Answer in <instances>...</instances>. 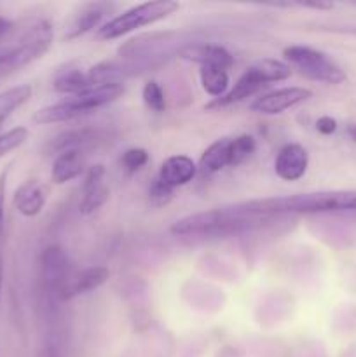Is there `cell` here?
<instances>
[{
    "mask_svg": "<svg viewBox=\"0 0 356 357\" xmlns=\"http://www.w3.org/2000/svg\"><path fill=\"white\" fill-rule=\"evenodd\" d=\"M52 87L66 96H75V94L91 89L87 70L80 68L75 63H68L56 70L54 77H52Z\"/></svg>",
    "mask_w": 356,
    "mask_h": 357,
    "instance_id": "ac0fdd59",
    "label": "cell"
},
{
    "mask_svg": "<svg viewBox=\"0 0 356 357\" xmlns=\"http://www.w3.org/2000/svg\"><path fill=\"white\" fill-rule=\"evenodd\" d=\"M278 216L262 215L243 204L230 206V208L209 209V211L195 213L185 218L177 220L171 225V234L175 236H232V234L250 232L271 225Z\"/></svg>",
    "mask_w": 356,
    "mask_h": 357,
    "instance_id": "7a4b0ae2",
    "label": "cell"
},
{
    "mask_svg": "<svg viewBox=\"0 0 356 357\" xmlns=\"http://www.w3.org/2000/svg\"><path fill=\"white\" fill-rule=\"evenodd\" d=\"M10 24H13V21H9L7 17H3V16H0V38L7 33V30L10 28Z\"/></svg>",
    "mask_w": 356,
    "mask_h": 357,
    "instance_id": "4dcf8cb0",
    "label": "cell"
},
{
    "mask_svg": "<svg viewBox=\"0 0 356 357\" xmlns=\"http://www.w3.org/2000/svg\"><path fill=\"white\" fill-rule=\"evenodd\" d=\"M142 98H143V103L147 105V108L152 112H161L166 110V96H164V91L156 80H149V82L143 86L142 91Z\"/></svg>",
    "mask_w": 356,
    "mask_h": 357,
    "instance_id": "cb8c5ba5",
    "label": "cell"
},
{
    "mask_svg": "<svg viewBox=\"0 0 356 357\" xmlns=\"http://www.w3.org/2000/svg\"><path fill=\"white\" fill-rule=\"evenodd\" d=\"M199 79L201 87L206 94L216 98H222L229 91V70L218 68V66H201L199 68Z\"/></svg>",
    "mask_w": 356,
    "mask_h": 357,
    "instance_id": "44dd1931",
    "label": "cell"
},
{
    "mask_svg": "<svg viewBox=\"0 0 356 357\" xmlns=\"http://www.w3.org/2000/svg\"><path fill=\"white\" fill-rule=\"evenodd\" d=\"M276 7H302V9H316V10H328L334 7L332 2H283L274 3Z\"/></svg>",
    "mask_w": 356,
    "mask_h": 357,
    "instance_id": "f1b7e54d",
    "label": "cell"
},
{
    "mask_svg": "<svg viewBox=\"0 0 356 357\" xmlns=\"http://www.w3.org/2000/svg\"><path fill=\"white\" fill-rule=\"evenodd\" d=\"M94 136H96V131H89V129H79V131L65 132V135H59L58 138L52 139V142L49 143L47 150L51 153L54 152L56 155H58V153L65 152V150L80 149L84 143L91 142Z\"/></svg>",
    "mask_w": 356,
    "mask_h": 357,
    "instance_id": "7402d4cb",
    "label": "cell"
},
{
    "mask_svg": "<svg viewBox=\"0 0 356 357\" xmlns=\"http://www.w3.org/2000/svg\"><path fill=\"white\" fill-rule=\"evenodd\" d=\"M149 162V152L145 149H129L122 153V169L128 174H135Z\"/></svg>",
    "mask_w": 356,
    "mask_h": 357,
    "instance_id": "484cf974",
    "label": "cell"
},
{
    "mask_svg": "<svg viewBox=\"0 0 356 357\" xmlns=\"http://www.w3.org/2000/svg\"><path fill=\"white\" fill-rule=\"evenodd\" d=\"M337 121H335L334 117H330V115H323V117H320L316 121V129L318 132H321V135L325 136H330L334 135L335 131H337Z\"/></svg>",
    "mask_w": 356,
    "mask_h": 357,
    "instance_id": "f546056e",
    "label": "cell"
},
{
    "mask_svg": "<svg viewBox=\"0 0 356 357\" xmlns=\"http://www.w3.org/2000/svg\"><path fill=\"white\" fill-rule=\"evenodd\" d=\"M115 7L117 6L110 2H89L80 6L65 26L63 38L65 40H75V38L86 35L87 31L94 30V28L103 23L105 17L114 13Z\"/></svg>",
    "mask_w": 356,
    "mask_h": 357,
    "instance_id": "9c48e42d",
    "label": "cell"
},
{
    "mask_svg": "<svg viewBox=\"0 0 356 357\" xmlns=\"http://www.w3.org/2000/svg\"><path fill=\"white\" fill-rule=\"evenodd\" d=\"M255 149H257V143H255L253 136L239 135L236 138H230V166L243 164L255 152Z\"/></svg>",
    "mask_w": 356,
    "mask_h": 357,
    "instance_id": "603a6c76",
    "label": "cell"
},
{
    "mask_svg": "<svg viewBox=\"0 0 356 357\" xmlns=\"http://www.w3.org/2000/svg\"><path fill=\"white\" fill-rule=\"evenodd\" d=\"M198 166H195L194 160L187 155H171L161 164L159 174H157V180L161 183H164L170 188H178L187 185L188 181L194 180V176L198 174Z\"/></svg>",
    "mask_w": 356,
    "mask_h": 357,
    "instance_id": "2e32d148",
    "label": "cell"
},
{
    "mask_svg": "<svg viewBox=\"0 0 356 357\" xmlns=\"http://www.w3.org/2000/svg\"><path fill=\"white\" fill-rule=\"evenodd\" d=\"M31 93H34V89H31V86H28V84L9 87V89L0 93V128H2L3 122H6L17 108L23 107V105L30 100Z\"/></svg>",
    "mask_w": 356,
    "mask_h": 357,
    "instance_id": "ffe728a7",
    "label": "cell"
},
{
    "mask_svg": "<svg viewBox=\"0 0 356 357\" xmlns=\"http://www.w3.org/2000/svg\"><path fill=\"white\" fill-rule=\"evenodd\" d=\"M241 204L251 211L269 216L356 211V190L309 192V194L286 195V197L257 199Z\"/></svg>",
    "mask_w": 356,
    "mask_h": 357,
    "instance_id": "3957f363",
    "label": "cell"
},
{
    "mask_svg": "<svg viewBox=\"0 0 356 357\" xmlns=\"http://www.w3.org/2000/svg\"><path fill=\"white\" fill-rule=\"evenodd\" d=\"M346 135L349 136V139L356 143V124H348L346 126Z\"/></svg>",
    "mask_w": 356,
    "mask_h": 357,
    "instance_id": "d6a6232c",
    "label": "cell"
},
{
    "mask_svg": "<svg viewBox=\"0 0 356 357\" xmlns=\"http://www.w3.org/2000/svg\"><path fill=\"white\" fill-rule=\"evenodd\" d=\"M52 38V24L44 17H30L10 24L0 38V82L40 59L51 49Z\"/></svg>",
    "mask_w": 356,
    "mask_h": 357,
    "instance_id": "6da1fadb",
    "label": "cell"
},
{
    "mask_svg": "<svg viewBox=\"0 0 356 357\" xmlns=\"http://www.w3.org/2000/svg\"><path fill=\"white\" fill-rule=\"evenodd\" d=\"M7 176H9V167L0 173V236H2L3 230V220H6V188H7Z\"/></svg>",
    "mask_w": 356,
    "mask_h": 357,
    "instance_id": "83f0119b",
    "label": "cell"
},
{
    "mask_svg": "<svg viewBox=\"0 0 356 357\" xmlns=\"http://www.w3.org/2000/svg\"><path fill=\"white\" fill-rule=\"evenodd\" d=\"M290 75H292V68L285 61L271 58L260 59V61L253 63V65L244 70V73L236 80L232 89L227 91V94H223L222 98H216L212 103L206 105V108L215 110V108H223L229 107V105L239 103V101L253 96L255 93L264 89L269 84L281 82V80L288 79Z\"/></svg>",
    "mask_w": 356,
    "mask_h": 357,
    "instance_id": "5b68a950",
    "label": "cell"
},
{
    "mask_svg": "<svg viewBox=\"0 0 356 357\" xmlns=\"http://www.w3.org/2000/svg\"><path fill=\"white\" fill-rule=\"evenodd\" d=\"M230 138L216 139L215 143L205 150V153L199 159V167L202 174H215L222 171L223 167L230 166Z\"/></svg>",
    "mask_w": 356,
    "mask_h": 357,
    "instance_id": "d6986e66",
    "label": "cell"
},
{
    "mask_svg": "<svg viewBox=\"0 0 356 357\" xmlns=\"http://www.w3.org/2000/svg\"><path fill=\"white\" fill-rule=\"evenodd\" d=\"M27 139H28V129L23 128V126H17V128H13L9 129V131L2 132V135H0V159L6 157L7 153L20 149Z\"/></svg>",
    "mask_w": 356,
    "mask_h": 357,
    "instance_id": "d4e9b609",
    "label": "cell"
},
{
    "mask_svg": "<svg viewBox=\"0 0 356 357\" xmlns=\"http://www.w3.org/2000/svg\"><path fill=\"white\" fill-rule=\"evenodd\" d=\"M108 275H110L108 268L101 267V265H93V267L82 268V271H73L66 284L63 286L61 293H59V300H72L75 296L86 295L93 289H98L107 282Z\"/></svg>",
    "mask_w": 356,
    "mask_h": 357,
    "instance_id": "5bb4252c",
    "label": "cell"
},
{
    "mask_svg": "<svg viewBox=\"0 0 356 357\" xmlns=\"http://www.w3.org/2000/svg\"><path fill=\"white\" fill-rule=\"evenodd\" d=\"M47 201V187L38 180H27L14 190L13 204L17 213L27 218H34L44 209Z\"/></svg>",
    "mask_w": 356,
    "mask_h": 357,
    "instance_id": "9a60e30c",
    "label": "cell"
},
{
    "mask_svg": "<svg viewBox=\"0 0 356 357\" xmlns=\"http://www.w3.org/2000/svg\"><path fill=\"white\" fill-rule=\"evenodd\" d=\"M2 289H3V257L0 251V302H2Z\"/></svg>",
    "mask_w": 356,
    "mask_h": 357,
    "instance_id": "1f68e13d",
    "label": "cell"
},
{
    "mask_svg": "<svg viewBox=\"0 0 356 357\" xmlns=\"http://www.w3.org/2000/svg\"><path fill=\"white\" fill-rule=\"evenodd\" d=\"M177 56L185 61L198 63L199 66H218V68L229 70L234 65V58L225 47L218 44H208V42H192V44L181 45L177 51Z\"/></svg>",
    "mask_w": 356,
    "mask_h": 357,
    "instance_id": "8fae6325",
    "label": "cell"
},
{
    "mask_svg": "<svg viewBox=\"0 0 356 357\" xmlns=\"http://www.w3.org/2000/svg\"><path fill=\"white\" fill-rule=\"evenodd\" d=\"M180 9V3L173 0H156V2H145L140 6L131 7L124 13L117 14L115 17L108 20L107 23L98 28V38L101 40H114V38L124 37L138 28L150 26L161 20Z\"/></svg>",
    "mask_w": 356,
    "mask_h": 357,
    "instance_id": "8992f818",
    "label": "cell"
},
{
    "mask_svg": "<svg viewBox=\"0 0 356 357\" xmlns=\"http://www.w3.org/2000/svg\"><path fill=\"white\" fill-rule=\"evenodd\" d=\"M124 93L122 84H103V86L91 87L84 93L70 96L68 100L59 101V103L47 105L35 112L34 121L37 124H56V122L73 121L77 117L89 114L103 105L112 103Z\"/></svg>",
    "mask_w": 356,
    "mask_h": 357,
    "instance_id": "277c9868",
    "label": "cell"
},
{
    "mask_svg": "<svg viewBox=\"0 0 356 357\" xmlns=\"http://www.w3.org/2000/svg\"><path fill=\"white\" fill-rule=\"evenodd\" d=\"M283 58L290 68L299 70L300 75L314 82L337 86L346 80V72L334 59L309 45H288L283 51Z\"/></svg>",
    "mask_w": 356,
    "mask_h": 357,
    "instance_id": "52a82bcc",
    "label": "cell"
},
{
    "mask_svg": "<svg viewBox=\"0 0 356 357\" xmlns=\"http://www.w3.org/2000/svg\"><path fill=\"white\" fill-rule=\"evenodd\" d=\"M73 268L70 267L65 251L59 246L45 248L40 257V279L45 295L59 300L63 286L68 281Z\"/></svg>",
    "mask_w": 356,
    "mask_h": 357,
    "instance_id": "ba28073f",
    "label": "cell"
},
{
    "mask_svg": "<svg viewBox=\"0 0 356 357\" xmlns=\"http://www.w3.org/2000/svg\"><path fill=\"white\" fill-rule=\"evenodd\" d=\"M311 96H313V91L306 87H283V89H276L262 98H257L250 105V108L262 115H278L288 108L304 103Z\"/></svg>",
    "mask_w": 356,
    "mask_h": 357,
    "instance_id": "30bf717a",
    "label": "cell"
},
{
    "mask_svg": "<svg viewBox=\"0 0 356 357\" xmlns=\"http://www.w3.org/2000/svg\"><path fill=\"white\" fill-rule=\"evenodd\" d=\"M309 166V153L300 143H286L281 146L274 160L276 176L283 181H297L306 174Z\"/></svg>",
    "mask_w": 356,
    "mask_h": 357,
    "instance_id": "4fadbf2b",
    "label": "cell"
},
{
    "mask_svg": "<svg viewBox=\"0 0 356 357\" xmlns=\"http://www.w3.org/2000/svg\"><path fill=\"white\" fill-rule=\"evenodd\" d=\"M173 199V188L166 187L164 183H161L159 180H154L152 187L149 190V201L154 208H163V206L170 204V201Z\"/></svg>",
    "mask_w": 356,
    "mask_h": 357,
    "instance_id": "4316f807",
    "label": "cell"
},
{
    "mask_svg": "<svg viewBox=\"0 0 356 357\" xmlns=\"http://www.w3.org/2000/svg\"><path fill=\"white\" fill-rule=\"evenodd\" d=\"M110 188L105 181V167L101 164H94L87 169L82 183V199L79 209L82 215H93L108 201Z\"/></svg>",
    "mask_w": 356,
    "mask_h": 357,
    "instance_id": "7c38bea8",
    "label": "cell"
},
{
    "mask_svg": "<svg viewBox=\"0 0 356 357\" xmlns=\"http://www.w3.org/2000/svg\"><path fill=\"white\" fill-rule=\"evenodd\" d=\"M84 167H86V155H84L82 149H70L58 153L52 162V183L63 185L75 180L84 173Z\"/></svg>",
    "mask_w": 356,
    "mask_h": 357,
    "instance_id": "e0dca14e",
    "label": "cell"
}]
</instances>
